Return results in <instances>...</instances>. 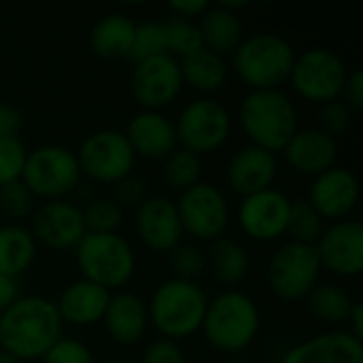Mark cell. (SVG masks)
I'll return each instance as SVG.
<instances>
[{"mask_svg": "<svg viewBox=\"0 0 363 363\" xmlns=\"http://www.w3.org/2000/svg\"><path fill=\"white\" fill-rule=\"evenodd\" d=\"M206 306L208 296L200 283L170 277L153 289L147 302L149 325L164 340L179 342L200 332Z\"/></svg>", "mask_w": 363, "mask_h": 363, "instance_id": "2", "label": "cell"}, {"mask_svg": "<svg viewBox=\"0 0 363 363\" xmlns=\"http://www.w3.org/2000/svg\"><path fill=\"white\" fill-rule=\"evenodd\" d=\"M74 155L81 168V177L104 185H115L132 174L136 164V155L125 134L113 128L87 134Z\"/></svg>", "mask_w": 363, "mask_h": 363, "instance_id": "11", "label": "cell"}, {"mask_svg": "<svg viewBox=\"0 0 363 363\" xmlns=\"http://www.w3.org/2000/svg\"><path fill=\"white\" fill-rule=\"evenodd\" d=\"M289 206L291 198L281 189L270 187L242 198L236 211V221L249 238L257 242H274L287 236Z\"/></svg>", "mask_w": 363, "mask_h": 363, "instance_id": "15", "label": "cell"}, {"mask_svg": "<svg viewBox=\"0 0 363 363\" xmlns=\"http://www.w3.org/2000/svg\"><path fill=\"white\" fill-rule=\"evenodd\" d=\"M168 266L172 272V279L183 281H196L206 274V253L196 245H177L168 253Z\"/></svg>", "mask_w": 363, "mask_h": 363, "instance_id": "35", "label": "cell"}, {"mask_svg": "<svg viewBox=\"0 0 363 363\" xmlns=\"http://www.w3.org/2000/svg\"><path fill=\"white\" fill-rule=\"evenodd\" d=\"M283 157L289 168L304 177H319L336 166L338 140L321 128H298V132L283 147Z\"/></svg>", "mask_w": 363, "mask_h": 363, "instance_id": "20", "label": "cell"}, {"mask_svg": "<svg viewBox=\"0 0 363 363\" xmlns=\"http://www.w3.org/2000/svg\"><path fill=\"white\" fill-rule=\"evenodd\" d=\"M38 245L32 232L19 223L0 225V274L17 279L36 259Z\"/></svg>", "mask_w": 363, "mask_h": 363, "instance_id": "29", "label": "cell"}, {"mask_svg": "<svg viewBox=\"0 0 363 363\" xmlns=\"http://www.w3.org/2000/svg\"><path fill=\"white\" fill-rule=\"evenodd\" d=\"M277 174V155L255 145H245L234 151L225 166V183L240 198L274 187Z\"/></svg>", "mask_w": 363, "mask_h": 363, "instance_id": "19", "label": "cell"}, {"mask_svg": "<svg viewBox=\"0 0 363 363\" xmlns=\"http://www.w3.org/2000/svg\"><path fill=\"white\" fill-rule=\"evenodd\" d=\"M166 53V40H164V28L162 21H143L136 23L134 30V40H132V51L130 60L134 64L164 55Z\"/></svg>", "mask_w": 363, "mask_h": 363, "instance_id": "36", "label": "cell"}, {"mask_svg": "<svg viewBox=\"0 0 363 363\" xmlns=\"http://www.w3.org/2000/svg\"><path fill=\"white\" fill-rule=\"evenodd\" d=\"M204 253H206V272H211V277L228 289L242 283L251 270L249 251L236 238L221 236L213 240L208 251Z\"/></svg>", "mask_w": 363, "mask_h": 363, "instance_id": "25", "label": "cell"}, {"mask_svg": "<svg viewBox=\"0 0 363 363\" xmlns=\"http://www.w3.org/2000/svg\"><path fill=\"white\" fill-rule=\"evenodd\" d=\"M104 363H130V362H123V359H108V362Z\"/></svg>", "mask_w": 363, "mask_h": 363, "instance_id": "49", "label": "cell"}, {"mask_svg": "<svg viewBox=\"0 0 363 363\" xmlns=\"http://www.w3.org/2000/svg\"><path fill=\"white\" fill-rule=\"evenodd\" d=\"M164 28V40H166V53L181 60L198 49H202V34L196 21L181 19L170 15L168 19L162 21Z\"/></svg>", "mask_w": 363, "mask_h": 363, "instance_id": "33", "label": "cell"}, {"mask_svg": "<svg viewBox=\"0 0 363 363\" xmlns=\"http://www.w3.org/2000/svg\"><path fill=\"white\" fill-rule=\"evenodd\" d=\"M181 149L202 157L219 151L232 134V115L223 102L213 96L185 104L174 123Z\"/></svg>", "mask_w": 363, "mask_h": 363, "instance_id": "8", "label": "cell"}, {"mask_svg": "<svg viewBox=\"0 0 363 363\" xmlns=\"http://www.w3.org/2000/svg\"><path fill=\"white\" fill-rule=\"evenodd\" d=\"M347 79V64L338 53L325 47H311L302 53H296L289 74L294 91L306 102H315L319 106L340 100Z\"/></svg>", "mask_w": 363, "mask_h": 363, "instance_id": "10", "label": "cell"}, {"mask_svg": "<svg viewBox=\"0 0 363 363\" xmlns=\"http://www.w3.org/2000/svg\"><path fill=\"white\" fill-rule=\"evenodd\" d=\"M351 119H353V113L342 100L321 104V108H319V123H321L319 128L334 138L345 134L351 128Z\"/></svg>", "mask_w": 363, "mask_h": 363, "instance_id": "40", "label": "cell"}, {"mask_svg": "<svg viewBox=\"0 0 363 363\" xmlns=\"http://www.w3.org/2000/svg\"><path fill=\"white\" fill-rule=\"evenodd\" d=\"M134 228L140 242L153 253H170L183 242V228L174 200L166 196H149L134 215Z\"/></svg>", "mask_w": 363, "mask_h": 363, "instance_id": "18", "label": "cell"}, {"mask_svg": "<svg viewBox=\"0 0 363 363\" xmlns=\"http://www.w3.org/2000/svg\"><path fill=\"white\" fill-rule=\"evenodd\" d=\"M321 262L313 245L287 240L268 262V287L283 302H302L321 279Z\"/></svg>", "mask_w": 363, "mask_h": 363, "instance_id": "9", "label": "cell"}, {"mask_svg": "<svg viewBox=\"0 0 363 363\" xmlns=\"http://www.w3.org/2000/svg\"><path fill=\"white\" fill-rule=\"evenodd\" d=\"M238 121L249 145L281 153L298 132V108L283 89H253L238 108Z\"/></svg>", "mask_w": 363, "mask_h": 363, "instance_id": "4", "label": "cell"}, {"mask_svg": "<svg viewBox=\"0 0 363 363\" xmlns=\"http://www.w3.org/2000/svg\"><path fill=\"white\" fill-rule=\"evenodd\" d=\"M296 62L294 45L277 32H257L245 36L232 53V70L253 89H281L289 81Z\"/></svg>", "mask_w": 363, "mask_h": 363, "instance_id": "5", "label": "cell"}, {"mask_svg": "<svg viewBox=\"0 0 363 363\" xmlns=\"http://www.w3.org/2000/svg\"><path fill=\"white\" fill-rule=\"evenodd\" d=\"M198 28L202 34V45L223 57L232 55L245 38V28H242L240 15L228 11L221 4L208 6L204 11V15L200 17Z\"/></svg>", "mask_w": 363, "mask_h": 363, "instance_id": "28", "label": "cell"}, {"mask_svg": "<svg viewBox=\"0 0 363 363\" xmlns=\"http://www.w3.org/2000/svg\"><path fill=\"white\" fill-rule=\"evenodd\" d=\"M81 168L74 151L62 145H40L28 151L21 183L43 202L66 200L81 185Z\"/></svg>", "mask_w": 363, "mask_h": 363, "instance_id": "7", "label": "cell"}, {"mask_svg": "<svg viewBox=\"0 0 363 363\" xmlns=\"http://www.w3.org/2000/svg\"><path fill=\"white\" fill-rule=\"evenodd\" d=\"M36 245H43L53 251L77 249V245L87 234L83 211L70 200H51L43 202L32 213L30 228Z\"/></svg>", "mask_w": 363, "mask_h": 363, "instance_id": "16", "label": "cell"}, {"mask_svg": "<svg viewBox=\"0 0 363 363\" xmlns=\"http://www.w3.org/2000/svg\"><path fill=\"white\" fill-rule=\"evenodd\" d=\"M130 91L140 111H162L170 106L183 91L179 60L164 53L134 64Z\"/></svg>", "mask_w": 363, "mask_h": 363, "instance_id": "13", "label": "cell"}, {"mask_svg": "<svg viewBox=\"0 0 363 363\" xmlns=\"http://www.w3.org/2000/svg\"><path fill=\"white\" fill-rule=\"evenodd\" d=\"M40 363H96L87 345L74 338H60L43 357Z\"/></svg>", "mask_w": 363, "mask_h": 363, "instance_id": "39", "label": "cell"}, {"mask_svg": "<svg viewBox=\"0 0 363 363\" xmlns=\"http://www.w3.org/2000/svg\"><path fill=\"white\" fill-rule=\"evenodd\" d=\"M136 23L123 13H106L102 15L91 32H89V47L94 55L102 60H123L130 57L132 40H134Z\"/></svg>", "mask_w": 363, "mask_h": 363, "instance_id": "26", "label": "cell"}, {"mask_svg": "<svg viewBox=\"0 0 363 363\" xmlns=\"http://www.w3.org/2000/svg\"><path fill=\"white\" fill-rule=\"evenodd\" d=\"M149 198L147 194V183L134 174H128L119 183H115V196L113 200L121 208H138L145 200Z\"/></svg>", "mask_w": 363, "mask_h": 363, "instance_id": "41", "label": "cell"}, {"mask_svg": "<svg viewBox=\"0 0 363 363\" xmlns=\"http://www.w3.org/2000/svg\"><path fill=\"white\" fill-rule=\"evenodd\" d=\"M325 230L323 217L313 208V204L302 198V200H291L289 206V221H287V236L294 242L302 245H317Z\"/></svg>", "mask_w": 363, "mask_h": 363, "instance_id": "32", "label": "cell"}, {"mask_svg": "<svg viewBox=\"0 0 363 363\" xmlns=\"http://www.w3.org/2000/svg\"><path fill=\"white\" fill-rule=\"evenodd\" d=\"M140 363H187V357H185V351L179 347V342L160 338L147 345Z\"/></svg>", "mask_w": 363, "mask_h": 363, "instance_id": "42", "label": "cell"}, {"mask_svg": "<svg viewBox=\"0 0 363 363\" xmlns=\"http://www.w3.org/2000/svg\"><path fill=\"white\" fill-rule=\"evenodd\" d=\"M28 147L21 138H0V187L21 181Z\"/></svg>", "mask_w": 363, "mask_h": 363, "instance_id": "38", "label": "cell"}, {"mask_svg": "<svg viewBox=\"0 0 363 363\" xmlns=\"http://www.w3.org/2000/svg\"><path fill=\"white\" fill-rule=\"evenodd\" d=\"M304 302H306L308 313L325 325L347 323L351 308L355 304V300L342 285L321 283V281L315 285V289L306 296Z\"/></svg>", "mask_w": 363, "mask_h": 363, "instance_id": "30", "label": "cell"}, {"mask_svg": "<svg viewBox=\"0 0 363 363\" xmlns=\"http://www.w3.org/2000/svg\"><path fill=\"white\" fill-rule=\"evenodd\" d=\"M347 323H349V334H353L357 340H362L363 342V304L362 302H355L353 304V308H351V315H349V319H347Z\"/></svg>", "mask_w": 363, "mask_h": 363, "instance_id": "47", "label": "cell"}, {"mask_svg": "<svg viewBox=\"0 0 363 363\" xmlns=\"http://www.w3.org/2000/svg\"><path fill=\"white\" fill-rule=\"evenodd\" d=\"M174 204L183 234L200 242H213L225 236L230 225V204L221 187L200 181L185 189Z\"/></svg>", "mask_w": 363, "mask_h": 363, "instance_id": "12", "label": "cell"}, {"mask_svg": "<svg viewBox=\"0 0 363 363\" xmlns=\"http://www.w3.org/2000/svg\"><path fill=\"white\" fill-rule=\"evenodd\" d=\"M123 134L134 155L143 160H166L179 147L174 121L162 111H138Z\"/></svg>", "mask_w": 363, "mask_h": 363, "instance_id": "21", "label": "cell"}, {"mask_svg": "<svg viewBox=\"0 0 363 363\" xmlns=\"http://www.w3.org/2000/svg\"><path fill=\"white\" fill-rule=\"evenodd\" d=\"M323 221H342L355 211L359 202V181L353 170L334 166L313 179L308 198Z\"/></svg>", "mask_w": 363, "mask_h": 363, "instance_id": "17", "label": "cell"}, {"mask_svg": "<svg viewBox=\"0 0 363 363\" xmlns=\"http://www.w3.org/2000/svg\"><path fill=\"white\" fill-rule=\"evenodd\" d=\"M19 298V283L17 279L0 274V313L6 311Z\"/></svg>", "mask_w": 363, "mask_h": 363, "instance_id": "46", "label": "cell"}, {"mask_svg": "<svg viewBox=\"0 0 363 363\" xmlns=\"http://www.w3.org/2000/svg\"><path fill=\"white\" fill-rule=\"evenodd\" d=\"M0 363H21V362H17L15 357H11V355H6V353H2V351H0Z\"/></svg>", "mask_w": 363, "mask_h": 363, "instance_id": "48", "label": "cell"}, {"mask_svg": "<svg viewBox=\"0 0 363 363\" xmlns=\"http://www.w3.org/2000/svg\"><path fill=\"white\" fill-rule=\"evenodd\" d=\"M321 268L340 279H357L363 272V225L357 219L330 223L315 245Z\"/></svg>", "mask_w": 363, "mask_h": 363, "instance_id": "14", "label": "cell"}, {"mask_svg": "<svg viewBox=\"0 0 363 363\" xmlns=\"http://www.w3.org/2000/svg\"><path fill=\"white\" fill-rule=\"evenodd\" d=\"M183 85L200 94H215L219 91L230 77V64L223 55L202 47L185 57L179 60Z\"/></svg>", "mask_w": 363, "mask_h": 363, "instance_id": "27", "label": "cell"}, {"mask_svg": "<svg viewBox=\"0 0 363 363\" xmlns=\"http://www.w3.org/2000/svg\"><path fill=\"white\" fill-rule=\"evenodd\" d=\"M342 102L353 111H362L363 108V72L359 68H355L353 72H349V79L345 83L342 89Z\"/></svg>", "mask_w": 363, "mask_h": 363, "instance_id": "44", "label": "cell"}, {"mask_svg": "<svg viewBox=\"0 0 363 363\" xmlns=\"http://www.w3.org/2000/svg\"><path fill=\"white\" fill-rule=\"evenodd\" d=\"M83 211L87 234H117L123 221V208L113 198H91Z\"/></svg>", "mask_w": 363, "mask_h": 363, "instance_id": "34", "label": "cell"}, {"mask_svg": "<svg viewBox=\"0 0 363 363\" xmlns=\"http://www.w3.org/2000/svg\"><path fill=\"white\" fill-rule=\"evenodd\" d=\"M281 363H363V342L347 330H330L294 345Z\"/></svg>", "mask_w": 363, "mask_h": 363, "instance_id": "22", "label": "cell"}, {"mask_svg": "<svg viewBox=\"0 0 363 363\" xmlns=\"http://www.w3.org/2000/svg\"><path fill=\"white\" fill-rule=\"evenodd\" d=\"M162 179L164 183L183 194L185 189L194 187L202 179V160L181 147H177L166 160H162Z\"/></svg>", "mask_w": 363, "mask_h": 363, "instance_id": "31", "label": "cell"}, {"mask_svg": "<svg viewBox=\"0 0 363 363\" xmlns=\"http://www.w3.org/2000/svg\"><path fill=\"white\" fill-rule=\"evenodd\" d=\"M23 130V115L13 104L0 100V138H19Z\"/></svg>", "mask_w": 363, "mask_h": 363, "instance_id": "43", "label": "cell"}, {"mask_svg": "<svg viewBox=\"0 0 363 363\" xmlns=\"http://www.w3.org/2000/svg\"><path fill=\"white\" fill-rule=\"evenodd\" d=\"M34 200L36 198L30 194V189L21 181L9 183L0 187V215L17 223L23 217L34 213Z\"/></svg>", "mask_w": 363, "mask_h": 363, "instance_id": "37", "label": "cell"}, {"mask_svg": "<svg viewBox=\"0 0 363 363\" xmlns=\"http://www.w3.org/2000/svg\"><path fill=\"white\" fill-rule=\"evenodd\" d=\"M262 330V313L257 302L238 289H225L208 300L202 336L221 353H240L249 349Z\"/></svg>", "mask_w": 363, "mask_h": 363, "instance_id": "3", "label": "cell"}, {"mask_svg": "<svg viewBox=\"0 0 363 363\" xmlns=\"http://www.w3.org/2000/svg\"><path fill=\"white\" fill-rule=\"evenodd\" d=\"M81 279L106 291L125 287L136 272V253L121 234H85L74 249Z\"/></svg>", "mask_w": 363, "mask_h": 363, "instance_id": "6", "label": "cell"}, {"mask_svg": "<svg viewBox=\"0 0 363 363\" xmlns=\"http://www.w3.org/2000/svg\"><path fill=\"white\" fill-rule=\"evenodd\" d=\"M108 338L119 347H134L149 330L147 302L132 291L111 294L108 306L100 321Z\"/></svg>", "mask_w": 363, "mask_h": 363, "instance_id": "23", "label": "cell"}, {"mask_svg": "<svg viewBox=\"0 0 363 363\" xmlns=\"http://www.w3.org/2000/svg\"><path fill=\"white\" fill-rule=\"evenodd\" d=\"M208 6L211 4L204 2V0H174V2L168 4V9L172 11L174 17L189 19V21H194L196 17H202Z\"/></svg>", "mask_w": 363, "mask_h": 363, "instance_id": "45", "label": "cell"}, {"mask_svg": "<svg viewBox=\"0 0 363 363\" xmlns=\"http://www.w3.org/2000/svg\"><path fill=\"white\" fill-rule=\"evenodd\" d=\"M64 323L55 302L43 296H19L0 313V351L17 362H40L62 338Z\"/></svg>", "mask_w": 363, "mask_h": 363, "instance_id": "1", "label": "cell"}, {"mask_svg": "<svg viewBox=\"0 0 363 363\" xmlns=\"http://www.w3.org/2000/svg\"><path fill=\"white\" fill-rule=\"evenodd\" d=\"M108 300L111 291L102 289L91 281L77 279L62 289L60 298L55 300V308L60 313L62 323L74 328H89L102 321Z\"/></svg>", "mask_w": 363, "mask_h": 363, "instance_id": "24", "label": "cell"}]
</instances>
